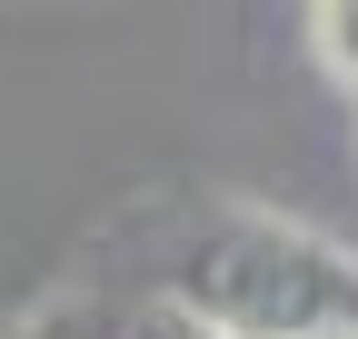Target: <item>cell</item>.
I'll use <instances>...</instances> for the list:
<instances>
[{
  "label": "cell",
  "instance_id": "cell-1",
  "mask_svg": "<svg viewBox=\"0 0 358 339\" xmlns=\"http://www.w3.org/2000/svg\"><path fill=\"white\" fill-rule=\"evenodd\" d=\"M179 310L209 319L219 339H358V260L289 220L229 209L179 260Z\"/></svg>",
  "mask_w": 358,
  "mask_h": 339
},
{
  "label": "cell",
  "instance_id": "cell-2",
  "mask_svg": "<svg viewBox=\"0 0 358 339\" xmlns=\"http://www.w3.org/2000/svg\"><path fill=\"white\" fill-rule=\"evenodd\" d=\"M319 50H329V70L358 90V0H329V11H319Z\"/></svg>",
  "mask_w": 358,
  "mask_h": 339
},
{
  "label": "cell",
  "instance_id": "cell-3",
  "mask_svg": "<svg viewBox=\"0 0 358 339\" xmlns=\"http://www.w3.org/2000/svg\"><path fill=\"white\" fill-rule=\"evenodd\" d=\"M129 339H219V329H209V319H189V310L169 300V310H140V319H129Z\"/></svg>",
  "mask_w": 358,
  "mask_h": 339
},
{
  "label": "cell",
  "instance_id": "cell-4",
  "mask_svg": "<svg viewBox=\"0 0 358 339\" xmlns=\"http://www.w3.org/2000/svg\"><path fill=\"white\" fill-rule=\"evenodd\" d=\"M329 339H338V329H329Z\"/></svg>",
  "mask_w": 358,
  "mask_h": 339
}]
</instances>
